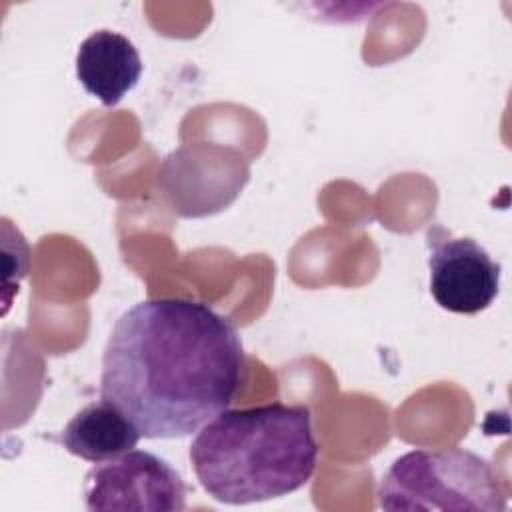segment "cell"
Masks as SVG:
<instances>
[{"label":"cell","instance_id":"6","mask_svg":"<svg viewBox=\"0 0 512 512\" xmlns=\"http://www.w3.org/2000/svg\"><path fill=\"white\" fill-rule=\"evenodd\" d=\"M76 76L88 94L116 106L138 84L142 58L126 36L96 30L78 46Z\"/></svg>","mask_w":512,"mask_h":512},{"label":"cell","instance_id":"5","mask_svg":"<svg viewBox=\"0 0 512 512\" xmlns=\"http://www.w3.org/2000/svg\"><path fill=\"white\" fill-rule=\"evenodd\" d=\"M430 294L454 314L486 310L500 290V264L474 238L432 224L426 232Z\"/></svg>","mask_w":512,"mask_h":512},{"label":"cell","instance_id":"4","mask_svg":"<svg viewBox=\"0 0 512 512\" xmlns=\"http://www.w3.org/2000/svg\"><path fill=\"white\" fill-rule=\"evenodd\" d=\"M84 496L90 512H178L186 508L182 476L164 458L146 450H130L98 462L86 474Z\"/></svg>","mask_w":512,"mask_h":512},{"label":"cell","instance_id":"2","mask_svg":"<svg viewBox=\"0 0 512 512\" xmlns=\"http://www.w3.org/2000/svg\"><path fill=\"white\" fill-rule=\"evenodd\" d=\"M200 486L222 504H252L300 490L318 464L312 414L304 404L222 410L190 444Z\"/></svg>","mask_w":512,"mask_h":512},{"label":"cell","instance_id":"7","mask_svg":"<svg viewBox=\"0 0 512 512\" xmlns=\"http://www.w3.org/2000/svg\"><path fill=\"white\" fill-rule=\"evenodd\" d=\"M140 438L128 416L102 398L76 412L60 432V442L70 454L94 464L134 450Z\"/></svg>","mask_w":512,"mask_h":512},{"label":"cell","instance_id":"1","mask_svg":"<svg viewBox=\"0 0 512 512\" xmlns=\"http://www.w3.org/2000/svg\"><path fill=\"white\" fill-rule=\"evenodd\" d=\"M246 372L234 324L204 302L152 298L112 326L100 398L144 438H182L226 410Z\"/></svg>","mask_w":512,"mask_h":512},{"label":"cell","instance_id":"3","mask_svg":"<svg viewBox=\"0 0 512 512\" xmlns=\"http://www.w3.org/2000/svg\"><path fill=\"white\" fill-rule=\"evenodd\" d=\"M384 510H480L508 506L492 464L464 448H418L398 456L378 486Z\"/></svg>","mask_w":512,"mask_h":512}]
</instances>
